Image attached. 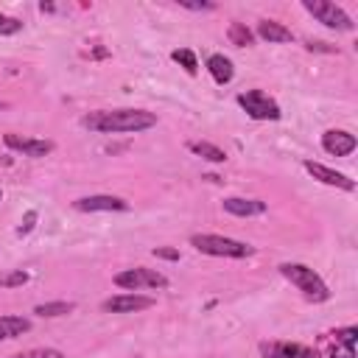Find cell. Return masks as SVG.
I'll return each mask as SVG.
<instances>
[{"label":"cell","mask_w":358,"mask_h":358,"mask_svg":"<svg viewBox=\"0 0 358 358\" xmlns=\"http://www.w3.org/2000/svg\"><path fill=\"white\" fill-rule=\"evenodd\" d=\"M90 131H101V134H117V131H143L151 129L157 123L154 112L145 109H98L84 115L81 120Z\"/></svg>","instance_id":"cell-1"},{"label":"cell","mask_w":358,"mask_h":358,"mask_svg":"<svg viewBox=\"0 0 358 358\" xmlns=\"http://www.w3.org/2000/svg\"><path fill=\"white\" fill-rule=\"evenodd\" d=\"M280 274H282L288 282H294V285L305 294V299H310V302H324V299L330 296L324 280H322L313 268H308V266H302V263H282V266H280Z\"/></svg>","instance_id":"cell-2"},{"label":"cell","mask_w":358,"mask_h":358,"mask_svg":"<svg viewBox=\"0 0 358 358\" xmlns=\"http://www.w3.org/2000/svg\"><path fill=\"white\" fill-rule=\"evenodd\" d=\"M190 243L199 252L213 255V257H252L255 255V246L235 241V238H224V235H193Z\"/></svg>","instance_id":"cell-3"},{"label":"cell","mask_w":358,"mask_h":358,"mask_svg":"<svg viewBox=\"0 0 358 358\" xmlns=\"http://www.w3.org/2000/svg\"><path fill=\"white\" fill-rule=\"evenodd\" d=\"M302 6H305L308 14H313L327 28H336V31H352L355 28V22L350 20V14L341 6H336V3H327V0H305Z\"/></svg>","instance_id":"cell-4"},{"label":"cell","mask_w":358,"mask_h":358,"mask_svg":"<svg viewBox=\"0 0 358 358\" xmlns=\"http://www.w3.org/2000/svg\"><path fill=\"white\" fill-rule=\"evenodd\" d=\"M238 103L252 120H280V106L274 98H268L263 90H246L238 95Z\"/></svg>","instance_id":"cell-5"},{"label":"cell","mask_w":358,"mask_h":358,"mask_svg":"<svg viewBox=\"0 0 358 358\" xmlns=\"http://www.w3.org/2000/svg\"><path fill=\"white\" fill-rule=\"evenodd\" d=\"M115 285L117 288H126V291H140V288H165L168 285V277L157 268H145V266H137V268H126L120 274H115Z\"/></svg>","instance_id":"cell-6"},{"label":"cell","mask_w":358,"mask_h":358,"mask_svg":"<svg viewBox=\"0 0 358 358\" xmlns=\"http://www.w3.org/2000/svg\"><path fill=\"white\" fill-rule=\"evenodd\" d=\"M260 355L263 358H319L313 347L296 344V341H263Z\"/></svg>","instance_id":"cell-7"},{"label":"cell","mask_w":358,"mask_h":358,"mask_svg":"<svg viewBox=\"0 0 358 358\" xmlns=\"http://www.w3.org/2000/svg\"><path fill=\"white\" fill-rule=\"evenodd\" d=\"M355 145H358L355 134H350V131H344V129H327V131L322 134V148H324L330 157H347V154L355 151Z\"/></svg>","instance_id":"cell-8"},{"label":"cell","mask_w":358,"mask_h":358,"mask_svg":"<svg viewBox=\"0 0 358 358\" xmlns=\"http://www.w3.org/2000/svg\"><path fill=\"white\" fill-rule=\"evenodd\" d=\"M154 299L151 296H140V294H117V296H109L103 299V310L106 313H137V310H145L151 308Z\"/></svg>","instance_id":"cell-9"},{"label":"cell","mask_w":358,"mask_h":358,"mask_svg":"<svg viewBox=\"0 0 358 358\" xmlns=\"http://www.w3.org/2000/svg\"><path fill=\"white\" fill-rule=\"evenodd\" d=\"M3 143L11 148V151H20L25 157H45L53 151V143L50 140H39V137H22V134H6Z\"/></svg>","instance_id":"cell-10"},{"label":"cell","mask_w":358,"mask_h":358,"mask_svg":"<svg viewBox=\"0 0 358 358\" xmlns=\"http://www.w3.org/2000/svg\"><path fill=\"white\" fill-rule=\"evenodd\" d=\"M305 171H308L313 179H319L322 185H330V187H338V190H355V182H352L350 176H344V173H338V171H333V168H327V165H322V162L305 159Z\"/></svg>","instance_id":"cell-11"},{"label":"cell","mask_w":358,"mask_h":358,"mask_svg":"<svg viewBox=\"0 0 358 358\" xmlns=\"http://www.w3.org/2000/svg\"><path fill=\"white\" fill-rule=\"evenodd\" d=\"M73 207L81 213H123V210H129V204L120 196H84Z\"/></svg>","instance_id":"cell-12"},{"label":"cell","mask_w":358,"mask_h":358,"mask_svg":"<svg viewBox=\"0 0 358 358\" xmlns=\"http://www.w3.org/2000/svg\"><path fill=\"white\" fill-rule=\"evenodd\" d=\"M224 210H227L229 215L249 218V215H260V213H266V201H260V199H241V196H232V199H224Z\"/></svg>","instance_id":"cell-13"},{"label":"cell","mask_w":358,"mask_h":358,"mask_svg":"<svg viewBox=\"0 0 358 358\" xmlns=\"http://www.w3.org/2000/svg\"><path fill=\"white\" fill-rule=\"evenodd\" d=\"M257 36L266 39V42H291V39H294L291 28H285V25L277 22V20H260V22H257Z\"/></svg>","instance_id":"cell-14"},{"label":"cell","mask_w":358,"mask_h":358,"mask_svg":"<svg viewBox=\"0 0 358 358\" xmlns=\"http://www.w3.org/2000/svg\"><path fill=\"white\" fill-rule=\"evenodd\" d=\"M207 70H210V76L215 78V84H229L232 76H235V67H232V62H229L224 53H213V56L207 59Z\"/></svg>","instance_id":"cell-15"},{"label":"cell","mask_w":358,"mask_h":358,"mask_svg":"<svg viewBox=\"0 0 358 358\" xmlns=\"http://www.w3.org/2000/svg\"><path fill=\"white\" fill-rule=\"evenodd\" d=\"M28 330H31V322L25 316H0V341L17 338V336H22Z\"/></svg>","instance_id":"cell-16"},{"label":"cell","mask_w":358,"mask_h":358,"mask_svg":"<svg viewBox=\"0 0 358 358\" xmlns=\"http://www.w3.org/2000/svg\"><path fill=\"white\" fill-rule=\"evenodd\" d=\"M187 148H190L193 154H199L201 159H207V162H224V159H227V154H224L218 145L204 143V140H193V143H187Z\"/></svg>","instance_id":"cell-17"},{"label":"cell","mask_w":358,"mask_h":358,"mask_svg":"<svg viewBox=\"0 0 358 358\" xmlns=\"http://www.w3.org/2000/svg\"><path fill=\"white\" fill-rule=\"evenodd\" d=\"M227 36H229V42H232L235 48H249V45L255 42V31L246 28L243 22H232L229 31H227Z\"/></svg>","instance_id":"cell-18"},{"label":"cell","mask_w":358,"mask_h":358,"mask_svg":"<svg viewBox=\"0 0 358 358\" xmlns=\"http://www.w3.org/2000/svg\"><path fill=\"white\" fill-rule=\"evenodd\" d=\"M73 310H76V302H64V299L42 302V305L34 308V313H39V316H64V313H73Z\"/></svg>","instance_id":"cell-19"},{"label":"cell","mask_w":358,"mask_h":358,"mask_svg":"<svg viewBox=\"0 0 358 358\" xmlns=\"http://www.w3.org/2000/svg\"><path fill=\"white\" fill-rule=\"evenodd\" d=\"M171 59H173L179 67H185V73H190V76H196V73H199V62H196V53H193V50L179 48V50H173V53H171Z\"/></svg>","instance_id":"cell-20"},{"label":"cell","mask_w":358,"mask_h":358,"mask_svg":"<svg viewBox=\"0 0 358 358\" xmlns=\"http://www.w3.org/2000/svg\"><path fill=\"white\" fill-rule=\"evenodd\" d=\"M25 282H28V271H22V268L0 274V288H17V285H25Z\"/></svg>","instance_id":"cell-21"},{"label":"cell","mask_w":358,"mask_h":358,"mask_svg":"<svg viewBox=\"0 0 358 358\" xmlns=\"http://www.w3.org/2000/svg\"><path fill=\"white\" fill-rule=\"evenodd\" d=\"M11 358H64L62 350H53V347H36V350H25V352H17Z\"/></svg>","instance_id":"cell-22"},{"label":"cell","mask_w":358,"mask_h":358,"mask_svg":"<svg viewBox=\"0 0 358 358\" xmlns=\"http://www.w3.org/2000/svg\"><path fill=\"white\" fill-rule=\"evenodd\" d=\"M336 336V344H347V347H355V338H358V327H341L333 333Z\"/></svg>","instance_id":"cell-23"},{"label":"cell","mask_w":358,"mask_h":358,"mask_svg":"<svg viewBox=\"0 0 358 358\" xmlns=\"http://www.w3.org/2000/svg\"><path fill=\"white\" fill-rule=\"evenodd\" d=\"M17 31H22V22H20L17 17L0 14V34H3V36H8V34H17Z\"/></svg>","instance_id":"cell-24"},{"label":"cell","mask_w":358,"mask_h":358,"mask_svg":"<svg viewBox=\"0 0 358 358\" xmlns=\"http://www.w3.org/2000/svg\"><path fill=\"white\" fill-rule=\"evenodd\" d=\"M154 255H157V257H165V260H179V252H176V249H165V246H157Z\"/></svg>","instance_id":"cell-25"},{"label":"cell","mask_w":358,"mask_h":358,"mask_svg":"<svg viewBox=\"0 0 358 358\" xmlns=\"http://www.w3.org/2000/svg\"><path fill=\"white\" fill-rule=\"evenodd\" d=\"M333 358H355V347L341 344V347H336V350H333Z\"/></svg>","instance_id":"cell-26"},{"label":"cell","mask_w":358,"mask_h":358,"mask_svg":"<svg viewBox=\"0 0 358 358\" xmlns=\"http://www.w3.org/2000/svg\"><path fill=\"white\" fill-rule=\"evenodd\" d=\"M179 6H185V8H190V11H210V8H213V3H187V0H182Z\"/></svg>","instance_id":"cell-27"},{"label":"cell","mask_w":358,"mask_h":358,"mask_svg":"<svg viewBox=\"0 0 358 358\" xmlns=\"http://www.w3.org/2000/svg\"><path fill=\"white\" fill-rule=\"evenodd\" d=\"M34 221H36V213H34V210H31V213H28V215H25V224H22V227H20V229H17V232H20V235H22V232H31V227H34Z\"/></svg>","instance_id":"cell-28"},{"label":"cell","mask_w":358,"mask_h":358,"mask_svg":"<svg viewBox=\"0 0 358 358\" xmlns=\"http://www.w3.org/2000/svg\"><path fill=\"white\" fill-rule=\"evenodd\" d=\"M0 199H3V193H0Z\"/></svg>","instance_id":"cell-29"}]
</instances>
